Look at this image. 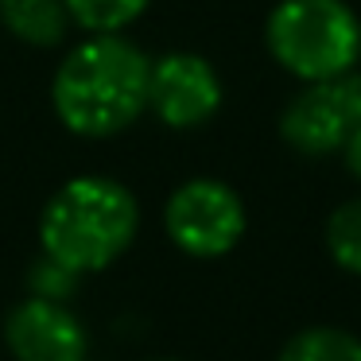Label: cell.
<instances>
[{"label":"cell","mask_w":361,"mask_h":361,"mask_svg":"<svg viewBox=\"0 0 361 361\" xmlns=\"http://www.w3.org/2000/svg\"><path fill=\"white\" fill-rule=\"evenodd\" d=\"M159 361H183V357H159Z\"/></svg>","instance_id":"cell-14"},{"label":"cell","mask_w":361,"mask_h":361,"mask_svg":"<svg viewBox=\"0 0 361 361\" xmlns=\"http://www.w3.org/2000/svg\"><path fill=\"white\" fill-rule=\"evenodd\" d=\"M361 125V74L345 71L338 78L303 82L280 113V136L299 156H330Z\"/></svg>","instance_id":"cell-4"},{"label":"cell","mask_w":361,"mask_h":361,"mask_svg":"<svg viewBox=\"0 0 361 361\" xmlns=\"http://www.w3.org/2000/svg\"><path fill=\"white\" fill-rule=\"evenodd\" d=\"M140 229L133 190L105 175H78L47 198L39 214V245L78 276L102 272L128 252Z\"/></svg>","instance_id":"cell-2"},{"label":"cell","mask_w":361,"mask_h":361,"mask_svg":"<svg viewBox=\"0 0 361 361\" xmlns=\"http://www.w3.org/2000/svg\"><path fill=\"white\" fill-rule=\"evenodd\" d=\"M4 342L16 361H86L90 338L78 314L55 299L27 295L4 319Z\"/></svg>","instance_id":"cell-7"},{"label":"cell","mask_w":361,"mask_h":361,"mask_svg":"<svg viewBox=\"0 0 361 361\" xmlns=\"http://www.w3.org/2000/svg\"><path fill=\"white\" fill-rule=\"evenodd\" d=\"M342 156H345V167H350V175H353V179H361V125H357V133L345 140Z\"/></svg>","instance_id":"cell-13"},{"label":"cell","mask_w":361,"mask_h":361,"mask_svg":"<svg viewBox=\"0 0 361 361\" xmlns=\"http://www.w3.org/2000/svg\"><path fill=\"white\" fill-rule=\"evenodd\" d=\"M152 0H66L71 20L90 35H117L148 12Z\"/></svg>","instance_id":"cell-10"},{"label":"cell","mask_w":361,"mask_h":361,"mask_svg":"<svg viewBox=\"0 0 361 361\" xmlns=\"http://www.w3.org/2000/svg\"><path fill=\"white\" fill-rule=\"evenodd\" d=\"M0 24L27 47L51 51L66 39L74 20L66 0H0Z\"/></svg>","instance_id":"cell-8"},{"label":"cell","mask_w":361,"mask_h":361,"mask_svg":"<svg viewBox=\"0 0 361 361\" xmlns=\"http://www.w3.org/2000/svg\"><path fill=\"white\" fill-rule=\"evenodd\" d=\"M78 280L82 276L74 272V268L59 264L55 257H47V252L27 268V291L39 295V299H55V303H66V299L78 291Z\"/></svg>","instance_id":"cell-12"},{"label":"cell","mask_w":361,"mask_h":361,"mask_svg":"<svg viewBox=\"0 0 361 361\" xmlns=\"http://www.w3.org/2000/svg\"><path fill=\"white\" fill-rule=\"evenodd\" d=\"M326 249L338 268L361 276V198L342 202L326 221Z\"/></svg>","instance_id":"cell-11"},{"label":"cell","mask_w":361,"mask_h":361,"mask_svg":"<svg viewBox=\"0 0 361 361\" xmlns=\"http://www.w3.org/2000/svg\"><path fill=\"white\" fill-rule=\"evenodd\" d=\"M276 361H361V338L338 326H311L291 334Z\"/></svg>","instance_id":"cell-9"},{"label":"cell","mask_w":361,"mask_h":361,"mask_svg":"<svg viewBox=\"0 0 361 361\" xmlns=\"http://www.w3.org/2000/svg\"><path fill=\"white\" fill-rule=\"evenodd\" d=\"M221 78L202 55L190 51H171L156 59L148 74V109L164 121L167 128H198L221 109Z\"/></svg>","instance_id":"cell-6"},{"label":"cell","mask_w":361,"mask_h":361,"mask_svg":"<svg viewBox=\"0 0 361 361\" xmlns=\"http://www.w3.org/2000/svg\"><path fill=\"white\" fill-rule=\"evenodd\" d=\"M264 43L291 78H338L361 63V20L345 0H280L268 12Z\"/></svg>","instance_id":"cell-3"},{"label":"cell","mask_w":361,"mask_h":361,"mask_svg":"<svg viewBox=\"0 0 361 361\" xmlns=\"http://www.w3.org/2000/svg\"><path fill=\"white\" fill-rule=\"evenodd\" d=\"M152 59L125 35H90L66 51L51 82L55 117L86 140H109L148 113Z\"/></svg>","instance_id":"cell-1"},{"label":"cell","mask_w":361,"mask_h":361,"mask_svg":"<svg viewBox=\"0 0 361 361\" xmlns=\"http://www.w3.org/2000/svg\"><path fill=\"white\" fill-rule=\"evenodd\" d=\"M164 226L187 257L214 260L245 237V202L221 179H190L167 198Z\"/></svg>","instance_id":"cell-5"}]
</instances>
